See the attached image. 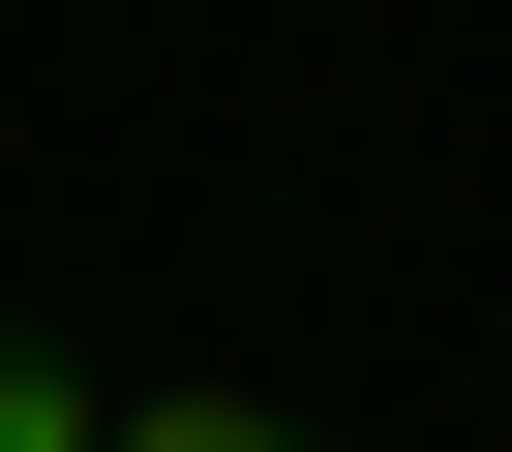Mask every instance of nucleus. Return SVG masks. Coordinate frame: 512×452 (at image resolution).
<instances>
[{
	"instance_id": "1",
	"label": "nucleus",
	"mask_w": 512,
	"mask_h": 452,
	"mask_svg": "<svg viewBox=\"0 0 512 452\" xmlns=\"http://www.w3.org/2000/svg\"><path fill=\"white\" fill-rule=\"evenodd\" d=\"M91 422H121V392H91V362L31 332V302H0V452H91Z\"/></svg>"
},
{
	"instance_id": "2",
	"label": "nucleus",
	"mask_w": 512,
	"mask_h": 452,
	"mask_svg": "<svg viewBox=\"0 0 512 452\" xmlns=\"http://www.w3.org/2000/svg\"><path fill=\"white\" fill-rule=\"evenodd\" d=\"M91 452H332V422H272V392H121Z\"/></svg>"
}]
</instances>
